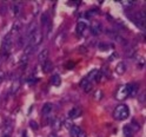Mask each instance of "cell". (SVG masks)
<instances>
[{
    "mask_svg": "<svg viewBox=\"0 0 146 137\" xmlns=\"http://www.w3.org/2000/svg\"><path fill=\"white\" fill-rule=\"evenodd\" d=\"M20 27H21V24L18 21V23H15L14 24V27H13V31L12 32H19L20 31Z\"/></svg>",
    "mask_w": 146,
    "mask_h": 137,
    "instance_id": "cell-21",
    "label": "cell"
},
{
    "mask_svg": "<svg viewBox=\"0 0 146 137\" xmlns=\"http://www.w3.org/2000/svg\"><path fill=\"white\" fill-rule=\"evenodd\" d=\"M80 86L83 88V89L86 91V92H88V91H90L91 89H92V82H91L87 77H85L83 80L80 82Z\"/></svg>",
    "mask_w": 146,
    "mask_h": 137,
    "instance_id": "cell-6",
    "label": "cell"
},
{
    "mask_svg": "<svg viewBox=\"0 0 146 137\" xmlns=\"http://www.w3.org/2000/svg\"><path fill=\"white\" fill-rule=\"evenodd\" d=\"M25 43H26V39H25V37H20L19 39H18V46H24L25 45Z\"/></svg>",
    "mask_w": 146,
    "mask_h": 137,
    "instance_id": "cell-22",
    "label": "cell"
},
{
    "mask_svg": "<svg viewBox=\"0 0 146 137\" xmlns=\"http://www.w3.org/2000/svg\"><path fill=\"white\" fill-rule=\"evenodd\" d=\"M91 32L94 35H98L100 32H102V24H99L98 21H93L92 26H91Z\"/></svg>",
    "mask_w": 146,
    "mask_h": 137,
    "instance_id": "cell-8",
    "label": "cell"
},
{
    "mask_svg": "<svg viewBox=\"0 0 146 137\" xmlns=\"http://www.w3.org/2000/svg\"><path fill=\"white\" fill-rule=\"evenodd\" d=\"M129 96V91H127V86L126 85H120L118 88L117 92H115V98L119 100H124Z\"/></svg>",
    "mask_w": 146,
    "mask_h": 137,
    "instance_id": "cell-4",
    "label": "cell"
},
{
    "mask_svg": "<svg viewBox=\"0 0 146 137\" xmlns=\"http://www.w3.org/2000/svg\"><path fill=\"white\" fill-rule=\"evenodd\" d=\"M127 67H126V64L124 61H120L119 64L117 65V74H119V75H124L125 72H126Z\"/></svg>",
    "mask_w": 146,
    "mask_h": 137,
    "instance_id": "cell-12",
    "label": "cell"
},
{
    "mask_svg": "<svg viewBox=\"0 0 146 137\" xmlns=\"http://www.w3.org/2000/svg\"><path fill=\"white\" fill-rule=\"evenodd\" d=\"M3 137H8V136H6V135H5V136H3Z\"/></svg>",
    "mask_w": 146,
    "mask_h": 137,
    "instance_id": "cell-30",
    "label": "cell"
},
{
    "mask_svg": "<svg viewBox=\"0 0 146 137\" xmlns=\"http://www.w3.org/2000/svg\"><path fill=\"white\" fill-rule=\"evenodd\" d=\"M31 126H32V129H34V130H36V129H38V123H36V122H34V121H31Z\"/></svg>",
    "mask_w": 146,
    "mask_h": 137,
    "instance_id": "cell-24",
    "label": "cell"
},
{
    "mask_svg": "<svg viewBox=\"0 0 146 137\" xmlns=\"http://www.w3.org/2000/svg\"><path fill=\"white\" fill-rule=\"evenodd\" d=\"M86 23L85 21H79L78 24H77V27H76V29H77V33L78 34H83L84 32H85V30H86Z\"/></svg>",
    "mask_w": 146,
    "mask_h": 137,
    "instance_id": "cell-11",
    "label": "cell"
},
{
    "mask_svg": "<svg viewBox=\"0 0 146 137\" xmlns=\"http://www.w3.org/2000/svg\"><path fill=\"white\" fill-rule=\"evenodd\" d=\"M127 86V91H129V95L130 96H135L137 95V91H138V85L137 84H129L126 85Z\"/></svg>",
    "mask_w": 146,
    "mask_h": 137,
    "instance_id": "cell-10",
    "label": "cell"
},
{
    "mask_svg": "<svg viewBox=\"0 0 146 137\" xmlns=\"http://www.w3.org/2000/svg\"><path fill=\"white\" fill-rule=\"evenodd\" d=\"M50 137H57L56 135H50Z\"/></svg>",
    "mask_w": 146,
    "mask_h": 137,
    "instance_id": "cell-28",
    "label": "cell"
},
{
    "mask_svg": "<svg viewBox=\"0 0 146 137\" xmlns=\"http://www.w3.org/2000/svg\"><path fill=\"white\" fill-rule=\"evenodd\" d=\"M120 4L123 5V6H132L133 5V1H120Z\"/></svg>",
    "mask_w": 146,
    "mask_h": 137,
    "instance_id": "cell-25",
    "label": "cell"
},
{
    "mask_svg": "<svg viewBox=\"0 0 146 137\" xmlns=\"http://www.w3.org/2000/svg\"><path fill=\"white\" fill-rule=\"evenodd\" d=\"M70 135H71V137H85L83 130H81L80 128L77 126V125L71 126V129H70Z\"/></svg>",
    "mask_w": 146,
    "mask_h": 137,
    "instance_id": "cell-5",
    "label": "cell"
},
{
    "mask_svg": "<svg viewBox=\"0 0 146 137\" xmlns=\"http://www.w3.org/2000/svg\"><path fill=\"white\" fill-rule=\"evenodd\" d=\"M51 82H52V84L54 85V86H59L60 85V83H61V78H60V76L59 75H53L52 76V78H51Z\"/></svg>",
    "mask_w": 146,
    "mask_h": 137,
    "instance_id": "cell-16",
    "label": "cell"
},
{
    "mask_svg": "<svg viewBox=\"0 0 146 137\" xmlns=\"http://www.w3.org/2000/svg\"><path fill=\"white\" fill-rule=\"evenodd\" d=\"M79 115H80V109L73 108L68 112V118H77V117H79Z\"/></svg>",
    "mask_w": 146,
    "mask_h": 137,
    "instance_id": "cell-15",
    "label": "cell"
},
{
    "mask_svg": "<svg viewBox=\"0 0 146 137\" xmlns=\"http://www.w3.org/2000/svg\"><path fill=\"white\" fill-rule=\"evenodd\" d=\"M52 110H53V105H52L51 103H45V104L42 105V109H41V114H42L45 117H47V116L51 115Z\"/></svg>",
    "mask_w": 146,
    "mask_h": 137,
    "instance_id": "cell-7",
    "label": "cell"
},
{
    "mask_svg": "<svg viewBox=\"0 0 146 137\" xmlns=\"http://www.w3.org/2000/svg\"><path fill=\"white\" fill-rule=\"evenodd\" d=\"M27 41H26V46H32V47H35L36 45H39L41 41H42V32L40 30L36 29V31H34L31 35L26 38Z\"/></svg>",
    "mask_w": 146,
    "mask_h": 137,
    "instance_id": "cell-1",
    "label": "cell"
},
{
    "mask_svg": "<svg viewBox=\"0 0 146 137\" xmlns=\"http://www.w3.org/2000/svg\"><path fill=\"white\" fill-rule=\"evenodd\" d=\"M24 137H27V136H26V135H25V132H24Z\"/></svg>",
    "mask_w": 146,
    "mask_h": 137,
    "instance_id": "cell-29",
    "label": "cell"
},
{
    "mask_svg": "<svg viewBox=\"0 0 146 137\" xmlns=\"http://www.w3.org/2000/svg\"><path fill=\"white\" fill-rule=\"evenodd\" d=\"M12 10H13V13L14 14H19L20 13V10H21V5L20 4H13L12 5Z\"/></svg>",
    "mask_w": 146,
    "mask_h": 137,
    "instance_id": "cell-19",
    "label": "cell"
},
{
    "mask_svg": "<svg viewBox=\"0 0 146 137\" xmlns=\"http://www.w3.org/2000/svg\"><path fill=\"white\" fill-rule=\"evenodd\" d=\"M40 20H41V24L44 26H46V25H50V17L47 13H42L41 14V18H40Z\"/></svg>",
    "mask_w": 146,
    "mask_h": 137,
    "instance_id": "cell-17",
    "label": "cell"
},
{
    "mask_svg": "<svg viewBox=\"0 0 146 137\" xmlns=\"http://www.w3.org/2000/svg\"><path fill=\"white\" fill-rule=\"evenodd\" d=\"M34 31H36V24H35V23H31L29 26H27V31H26V35H25V38H27L29 35H31Z\"/></svg>",
    "mask_w": 146,
    "mask_h": 137,
    "instance_id": "cell-14",
    "label": "cell"
},
{
    "mask_svg": "<svg viewBox=\"0 0 146 137\" xmlns=\"http://www.w3.org/2000/svg\"><path fill=\"white\" fill-rule=\"evenodd\" d=\"M12 46H13V40H12V38H11V35H7V37L4 39V41H3V46H1V51H3V54L4 56H8V53L11 52V50H12Z\"/></svg>",
    "mask_w": 146,
    "mask_h": 137,
    "instance_id": "cell-3",
    "label": "cell"
},
{
    "mask_svg": "<svg viewBox=\"0 0 146 137\" xmlns=\"http://www.w3.org/2000/svg\"><path fill=\"white\" fill-rule=\"evenodd\" d=\"M144 100H145V94H143V95L140 96V102L144 103Z\"/></svg>",
    "mask_w": 146,
    "mask_h": 137,
    "instance_id": "cell-27",
    "label": "cell"
},
{
    "mask_svg": "<svg viewBox=\"0 0 146 137\" xmlns=\"http://www.w3.org/2000/svg\"><path fill=\"white\" fill-rule=\"evenodd\" d=\"M107 47H108V45H107V44H105V43H102V44L99 45V49H100V50H103V51L107 50Z\"/></svg>",
    "mask_w": 146,
    "mask_h": 137,
    "instance_id": "cell-23",
    "label": "cell"
},
{
    "mask_svg": "<svg viewBox=\"0 0 146 137\" xmlns=\"http://www.w3.org/2000/svg\"><path fill=\"white\" fill-rule=\"evenodd\" d=\"M4 78H5V74H4L3 71H0V83L4 80Z\"/></svg>",
    "mask_w": 146,
    "mask_h": 137,
    "instance_id": "cell-26",
    "label": "cell"
},
{
    "mask_svg": "<svg viewBox=\"0 0 146 137\" xmlns=\"http://www.w3.org/2000/svg\"><path fill=\"white\" fill-rule=\"evenodd\" d=\"M134 53H135V49H126L125 51L126 57H129V58H132L134 56Z\"/></svg>",
    "mask_w": 146,
    "mask_h": 137,
    "instance_id": "cell-20",
    "label": "cell"
},
{
    "mask_svg": "<svg viewBox=\"0 0 146 137\" xmlns=\"http://www.w3.org/2000/svg\"><path fill=\"white\" fill-rule=\"evenodd\" d=\"M19 86H20V82L19 80H15L14 83L12 84V88H11V94L13 95V94H15L17 91H18V89H19Z\"/></svg>",
    "mask_w": 146,
    "mask_h": 137,
    "instance_id": "cell-18",
    "label": "cell"
},
{
    "mask_svg": "<svg viewBox=\"0 0 146 137\" xmlns=\"http://www.w3.org/2000/svg\"><path fill=\"white\" fill-rule=\"evenodd\" d=\"M129 115H130V110L125 104L118 105L114 109V111H113V117L115 118L117 121H124V120H126V118L129 117Z\"/></svg>",
    "mask_w": 146,
    "mask_h": 137,
    "instance_id": "cell-2",
    "label": "cell"
},
{
    "mask_svg": "<svg viewBox=\"0 0 146 137\" xmlns=\"http://www.w3.org/2000/svg\"><path fill=\"white\" fill-rule=\"evenodd\" d=\"M47 57H48V50H47V49H45V50H42V51L39 53L38 60H39L40 63H44L45 60H47Z\"/></svg>",
    "mask_w": 146,
    "mask_h": 137,
    "instance_id": "cell-13",
    "label": "cell"
},
{
    "mask_svg": "<svg viewBox=\"0 0 146 137\" xmlns=\"http://www.w3.org/2000/svg\"><path fill=\"white\" fill-rule=\"evenodd\" d=\"M52 69H53V64H52L51 60L47 59V60H45L42 63V71L45 72V74H48V72H51Z\"/></svg>",
    "mask_w": 146,
    "mask_h": 137,
    "instance_id": "cell-9",
    "label": "cell"
}]
</instances>
